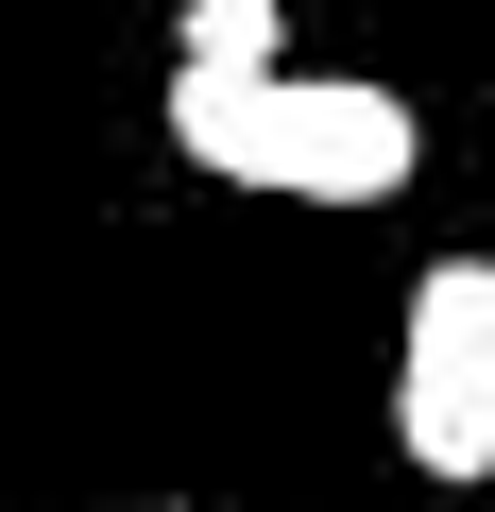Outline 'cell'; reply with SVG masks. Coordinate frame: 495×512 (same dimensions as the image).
Here are the masks:
<instances>
[{
	"mask_svg": "<svg viewBox=\"0 0 495 512\" xmlns=\"http://www.w3.org/2000/svg\"><path fill=\"white\" fill-rule=\"evenodd\" d=\"M393 444L410 478L478 495L495 478V256H427L410 325H393Z\"/></svg>",
	"mask_w": 495,
	"mask_h": 512,
	"instance_id": "7a4b0ae2",
	"label": "cell"
},
{
	"mask_svg": "<svg viewBox=\"0 0 495 512\" xmlns=\"http://www.w3.org/2000/svg\"><path fill=\"white\" fill-rule=\"evenodd\" d=\"M188 69H291L274 0H188Z\"/></svg>",
	"mask_w": 495,
	"mask_h": 512,
	"instance_id": "3957f363",
	"label": "cell"
},
{
	"mask_svg": "<svg viewBox=\"0 0 495 512\" xmlns=\"http://www.w3.org/2000/svg\"><path fill=\"white\" fill-rule=\"evenodd\" d=\"M154 512H188V495H154Z\"/></svg>",
	"mask_w": 495,
	"mask_h": 512,
	"instance_id": "277c9868",
	"label": "cell"
},
{
	"mask_svg": "<svg viewBox=\"0 0 495 512\" xmlns=\"http://www.w3.org/2000/svg\"><path fill=\"white\" fill-rule=\"evenodd\" d=\"M171 154L274 205H393L427 171V120L359 69H188L171 52Z\"/></svg>",
	"mask_w": 495,
	"mask_h": 512,
	"instance_id": "6da1fadb",
	"label": "cell"
}]
</instances>
